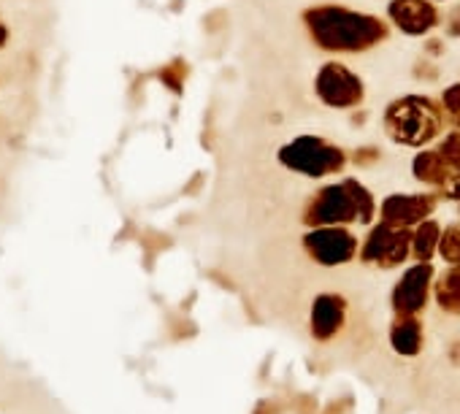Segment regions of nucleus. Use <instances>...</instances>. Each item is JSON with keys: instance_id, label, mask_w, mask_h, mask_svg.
I'll return each instance as SVG.
<instances>
[{"instance_id": "nucleus-1", "label": "nucleus", "mask_w": 460, "mask_h": 414, "mask_svg": "<svg viewBox=\"0 0 460 414\" xmlns=\"http://www.w3.org/2000/svg\"><path fill=\"white\" fill-rule=\"evenodd\" d=\"M306 25L314 41L331 52H363L387 36L385 22L368 14H355L339 6H323L306 12Z\"/></svg>"}, {"instance_id": "nucleus-2", "label": "nucleus", "mask_w": 460, "mask_h": 414, "mask_svg": "<svg viewBox=\"0 0 460 414\" xmlns=\"http://www.w3.org/2000/svg\"><path fill=\"white\" fill-rule=\"evenodd\" d=\"M441 111L433 101L411 95L395 101L385 111V130L393 141L406 146H422L441 130Z\"/></svg>"}, {"instance_id": "nucleus-3", "label": "nucleus", "mask_w": 460, "mask_h": 414, "mask_svg": "<svg viewBox=\"0 0 460 414\" xmlns=\"http://www.w3.org/2000/svg\"><path fill=\"white\" fill-rule=\"evenodd\" d=\"M371 195L352 179L341 184H331L320 192L317 203L312 206L314 223H344V220H368L371 217Z\"/></svg>"}, {"instance_id": "nucleus-4", "label": "nucleus", "mask_w": 460, "mask_h": 414, "mask_svg": "<svg viewBox=\"0 0 460 414\" xmlns=\"http://www.w3.org/2000/svg\"><path fill=\"white\" fill-rule=\"evenodd\" d=\"M282 163L288 168H296L309 176H325L331 171H339L344 165V152L336 146H328L317 136H301L290 146L279 152Z\"/></svg>"}, {"instance_id": "nucleus-5", "label": "nucleus", "mask_w": 460, "mask_h": 414, "mask_svg": "<svg viewBox=\"0 0 460 414\" xmlns=\"http://www.w3.org/2000/svg\"><path fill=\"white\" fill-rule=\"evenodd\" d=\"M317 95L333 109H349L363 101V82L341 63H328L317 76Z\"/></svg>"}, {"instance_id": "nucleus-6", "label": "nucleus", "mask_w": 460, "mask_h": 414, "mask_svg": "<svg viewBox=\"0 0 460 414\" xmlns=\"http://www.w3.org/2000/svg\"><path fill=\"white\" fill-rule=\"evenodd\" d=\"M387 14L393 25L406 36H425L438 25V12L430 0H393Z\"/></svg>"}, {"instance_id": "nucleus-7", "label": "nucleus", "mask_w": 460, "mask_h": 414, "mask_svg": "<svg viewBox=\"0 0 460 414\" xmlns=\"http://www.w3.org/2000/svg\"><path fill=\"white\" fill-rule=\"evenodd\" d=\"M312 255L323 263H339L347 260L352 252V239L344 231H320L306 239Z\"/></svg>"}, {"instance_id": "nucleus-8", "label": "nucleus", "mask_w": 460, "mask_h": 414, "mask_svg": "<svg viewBox=\"0 0 460 414\" xmlns=\"http://www.w3.org/2000/svg\"><path fill=\"white\" fill-rule=\"evenodd\" d=\"M430 198H387L385 200V217L387 220H393V223H411V220H417V217H422L428 209H430Z\"/></svg>"}, {"instance_id": "nucleus-9", "label": "nucleus", "mask_w": 460, "mask_h": 414, "mask_svg": "<svg viewBox=\"0 0 460 414\" xmlns=\"http://www.w3.org/2000/svg\"><path fill=\"white\" fill-rule=\"evenodd\" d=\"M414 176L430 184H444L447 181V160L436 152H422L414 157Z\"/></svg>"}, {"instance_id": "nucleus-10", "label": "nucleus", "mask_w": 460, "mask_h": 414, "mask_svg": "<svg viewBox=\"0 0 460 414\" xmlns=\"http://www.w3.org/2000/svg\"><path fill=\"white\" fill-rule=\"evenodd\" d=\"M438 154L447 160V165H455V168L460 171V130L449 133V136L441 141V146H438Z\"/></svg>"}, {"instance_id": "nucleus-11", "label": "nucleus", "mask_w": 460, "mask_h": 414, "mask_svg": "<svg viewBox=\"0 0 460 414\" xmlns=\"http://www.w3.org/2000/svg\"><path fill=\"white\" fill-rule=\"evenodd\" d=\"M436 233H438V231L433 228V223H428V225L420 231V236H417V252H420V255H428V252H430V242L436 239Z\"/></svg>"}, {"instance_id": "nucleus-12", "label": "nucleus", "mask_w": 460, "mask_h": 414, "mask_svg": "<svg viewBox=\"0 0 460 414\" xmlns=\"http://www.w3.org/2000/svg\"><path fill=\"white\" fill-rule=\"evenodd\" d=\"M447 33L449 36H460V6H455L447 17Z\"/></svg>"}]
</instances>
